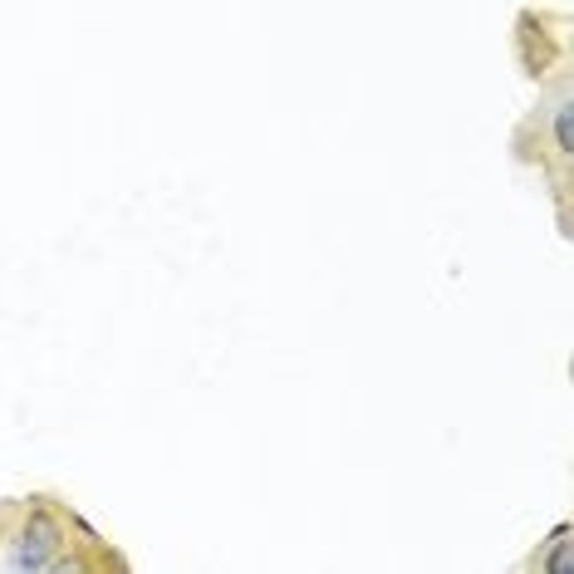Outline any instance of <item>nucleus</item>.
Returning <instances> with one entry per match:
<instances>
[{
  "instance_id": "f257e3e1",
  "label": "nucleus",
  "mask_w": 574,
  "mask_h": 574,
  "mask_svg": "<svg viewBox=\"0 0 574 574\" xmlns=\"http://www.w3.org/2000/svg\"><path fill=\"white\" fill-rule=\"evenodd\" d=\"M64 545V525L54 521L50 511H34L25 525L16 531V541H10V555H6V570H50L54 555H60Z\"/></svg>"
},
{
  "instance_id": "f03ea898",
  "label": "nucleus",
  "mask_w": 574,
  "mask_h": 574,
  "mask_svg": "<svg viewBox=\"0 0 574 574\" xmlns=\"http://www.w3.org/2000/svg\"><path fill=\"white\" fill-rule=\"evenodd\" d=\"M550 129H555V153H560V163L570 167V157H574V109H570V99H560L555 109H550Z\"/></svg>"
},
{
  "instance_id": "7ed1b4c3",
  "label": "nucleus",
  "mask_w": 574,
  "mask_h": 574,
  "mask_svg": "<svg viewBox=\"0 0 574 574\" xmlns=\"http://www.w3.org/2000/svg\"><path fill=\"white\" fill-rule=\"evenodd\" d=\"M565 565H570V531L560 525V531H555V550L541 560V570H565Z\"/></svg>"
}]
</instances>
